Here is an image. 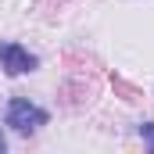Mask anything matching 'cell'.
Listing matches in <instances>:
<instances>
[{
	"label": "cell",
	"mask_w": 154,
	"mask_h": 154,
	"mask_svg": "<svg viewBox=\"0 0 154 154\" xmlns=\"http://www.w3.org/2000/svg\"><path fill=\"white\" fill-rule=\"evenodd\" d=\"M14 133H36L39 125H47V111L36 108V104H29L25 97H14L11 104H7V118H4Z\"/></svg>",
	"instance_id": "obj_1"
},
{
	"label": "cell",
	"mask_w": 154,
	"mask_h": 154,
	"mask_svg": "<svg viewBox=\"0 0 154 154\" xmlns=\"http://www.w3.org/2000/svg\"><path fill=\"white\" fill-rule=\"evenodd\" d=\"M0 65H4L7 75H25V72L36 68L39 61L25 50V47H18V43H0Z\"/></svg>",
	"instance_id": "obj_2"
},
{
	"label": "cell",
	"mask_w": 154,
	"mask_h": 154,
	"mask_svg": "<svg viewBox=\"0 0 154 154\" xmlns=\"http://www.w3.org/2000/svg\"><path fill=\"white\" fill-rule=\"evenodd\" d=\"M140 136L147 140V147L154 151V122H143V125H140Z\"/></svg>",
	"instance_id": "obj_3"
},
{
	"label": "cell",
	"mask_w": 154,
	"mask_h": 154,
	"mask_svg": "<svg viewBox=\"0 0 154 154\" xmlns=\"http://www.w3.org/2000/svg\"><path fill=\"white\" fill-rule=\"evenodd\" d=\"M4 151H7V140H4V133H0V154H4Z\"/></svg>",
	"instance_id": "obj_4"
}]
</instances>
